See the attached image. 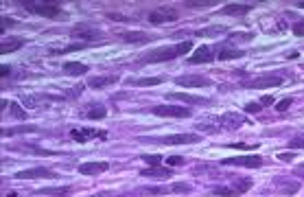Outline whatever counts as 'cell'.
<instances>
[{"mask_svg":"<svg viewBox=\"0 0 304 197\" xmlns=\"http://www.w3.org/2000/svg\"><path fill=\"white\" fill-rule=\"evenodd\" d=\"M169 99L173 101H182V103H190V105H197V103H208V99H202V97H193V94H175V92H171L167 94Z\"/></svg>","mask_w":304,"mask_h":197,"instance_id":"obj_23","label":"cell"},{"mask_svg":"<svg viewBox=\"0 0 304 197\" xmlns=\"http://www.w3.org/2000/svg\"><path fill=\"white\" fill-rule=\"evenodd\" d=\"M289 147H293V149H304V134L293 136V138L289 140Z\"/></svg>","mask_w":304,"mask_h":197,"instance_id":"obj_34","label":"cell"},{"mask_svg":"<svg viewBox=\"0 0 304 197\" xmlns=\"http://www.w3.org/2000/svg\"><path fill=\"white\" fill-rule=\"evenodd\" d=\"M219 33H225L223 27H210V29H202V31H197V35L199 38H212V35H219Z\"/></svg>","mask_w":304,"mask_h":197,"instance_id":"obj_31","label":"cell"},{"mask_svg":"<svg viewBox=\"0 0 304 197\" xmlns=\"http://www.w3.org/2000/svg\"><path fill=\"white\" fill-rule=\"evenodd\" d=\"M50 101H55V97H48V94H22V103H24V108H29V110L44 108V105L50 103Z\"/></svg>","mask_w":304,"mask_h":197,"instance_id":"obj_13","label":"cell"},{"mask_svg":"<svg viewBox=\"0 0 304 197\" xmlns=\"http://www.w3.org/2000/svg\"><path fill=\"white\" fill-rule=\"evenodd\" d=\"M274 182H276V186H278V191H282V193L293 195V193H298V191H300V182H293V180H289V184H284V180H282V177H276Z\"/></svg>","mask_w":304,"mask_h":197,"instance_id":"obj_25","label":"cell"},{"mask_svg":"<svg viewBox=\"0 0 304 197\" xmlns=\"http://www.w3.org/2000/svg\"><path fill=\"white\" fill-rule=\"evenodd\" d=\"M249 11H252V5H245V3H230L221 9V13L225 15H245Z\"/></svg>","mask_w":304,"mask_h":197,"instance_id":"obj_21","label":"cell"},{"mask_svg":"<svg viewBox=\"0 0 304 197\" xmlns=\"http://www.w3.org/2000/svg\"><path fill=\"white\" fill-rule=\"evenodd\" d=\"M278 160H282V162L293 160V153H278Z\"/></svg>","mask_w":304,"mask_h":197,"instance_id":"obj_41","label":"cell"},{"mask_svg":"<svg viewBox=\"0 0 304 197\" xmlns=\"http://www.w3.org/2000/svg\"><path fill=\"white\" fill-rule=\"evenodd\" d=\"M5 197H15V193H9V195H5Z\"/></svg>","mask_w":304,"mask_h":197,"instance_id":"obj_46","label":"cell"},{"mask_svg":"<svg viewBox=\"0 0 304 197\" xmlns=\"http://www.w3.org/2000/svg\"><path fill=\"white\" fill-rule=\"evenodd\" d=\"M180 18V11L173 9V7H155L153 11H149L147 20L151 24H164V22H173Z\"/></svg>","mask_w":304,"mask_h":197,"instance_id":"obj_6","label":"cell"},{"mask_svg":"<svg viewBox=\"0 0 304 197\" xmlns=\"http://www.w3.org/2000/svg\"><path fill=\"white\" fill-rule=\"evenodd\" d=\"M155 116H164V118H188L190 110L184 105H158L153 108Z\"/></svg>","mask_w":304,"mask_h":197,"instance_id":"obj_10","label":"cell"},{"mask_svg":"<svg viewBox=\"0 0 304 197\" xmlns=\"http://www.w3.org/2000/svg\"><path fill=\"white\" fill-rule=\"evenodd\" d=\"M120 38H123L125 42H129V44H145V42L153 40L151 35H147L145 31H127V33H120Z\"/></svg>","mask_w":304,"mask_h":197,"instance_id":"obj_20","label":"cell"},{"mask_svg":"<svg viewBox=\"0 0 304 197\" xmlns=\"http://www.w3.org/2000/svg\"><path fill=\"white\" fill-rule=\"evenodd\" d=\"M293 33H295V35H304V22H298V24H295V27H293Z\"/></svg>","mask_w":304,"mask_h":197,"instance_id":"obj_39","label":"cell"},{"mask_svg":"<svg viewBox=\"0 0 304 197\" xmlns=\"http://www.w3.org/2000/svg\"><path fill=\"white\" fill-rule=\"evenodd\" d=\"M249 188H252V180L241 177V180H234V182L214 186V188H212V195H221V197H239V195H243V193H247Z\"/></svg>","mask_w":304,"mask_h":197,"instance_id":"obj_3","label":"cell"},{"mask_svg":"<svg viewBox=\"0 0 304 197\" xmlns=\"http://www.w3.org/2000/svg\"><path fill=\"white\" fill-rule=\"evenodd\" d=\"M118 81V77L116 75H99V77H90L88 79V85L94 90H99V88H108V85H114Z\"/></svg>","mask_w":304,"mask_h":197,"instance_id":"obj_18","label":"cell"},{"mask_svg":"<svg viewBox=\"0 0 304 197\" xmlns=\"http://www.w3.org/2000/svg\"><path fill=\"white\" fill-rule=\"evenodd\" d=\"M245 123V118L241 114H234V112H225L221 116H210L206 121L197 123V130H206V132H232L237 130L239 125Z\"/></svg>","mask_w":304,"mask_h":197,"instance_id":"obj_1","label":"cell"},{"mask_svg":"<svg viewBox=\"0 0 304 197\" xmlns=\"http://www.w3.org/2000/svg\"><path fill=\"white\" fill-rule=\"evenodd\" d=\"M88 44L81 42V44H70V46H62V48H50L48 53L50 55H66V53H73V50H79V48H85Z\"/></svg>","mask_w":304,"mask_h":197,"instance_id":"obj_29","label":"cell"},{"mask_svg":"<svg viewBox=\"0 0 304 197\" xmlns=\"http://www.w3.org/2000/svg\"><path fill=\"white\" fill-rule=\"evenodd\" d=\"M70 35L73 38H79L81 42H94V40H101L103 38V33L94 27V24H77V27L70 29Z\"/></svg>","mask_w":304,"mask_h":197,"instance_id":"obj_7","label":"cell"},{"mask_svg":"<svg viewBox=\"0 0 304 197\" xmlns=\"http://www.w3.org/2000/svg\"><path fill=\"white\" fill-rule=\"evenodd\" d=\"M274 103V97H263L260 99V105H272Z\"/></svg>","mask_w":304,"mask_h":197,"instance_id":"obj_43","label":"cell"},{"mask_svg":"<svg viewBox=\"0 0 304 197\" xmlns=\"http://www.w3.org/2000/svg\"><path fill=\"white\" fill-rule=\"evenodd\" d=\"M140 175L142 177H153V180H167V177L173 175V171L158 165V167H151V169H140Z\"/></svg>","mask_w":304,"mask_h":197,"instance_id":"obj_17","label":"cell"},{"mask_svg":"<svg viewBox=\"0 0 304 197\" xmlns=\"http://www.w3.org/2000/svg\"><path fill=\"white\" fill-rule=\"evenodd\" d=\"M298 175H304V167H300V169H298Z\"/></svg>","mask_w":304,"mask_h":197,"instance_id":"obj_45","label":"cell"},{"mask_svg":"<svg viewBox=\"0 0 304 197\" xmlns=\"http://www.w3.org/2000/svg\"><path fill=\"white\" fill-rule=\"evenodd\" d=\"M110 169L108 162H85V165H79V173L83 175H99V173H105Z\"/></svg>","mask_w":304,"mask_h":197,"instance_id":"obj_16","label":"cell"},{"mask_svg":"<svg viewBox=\"0 0 304 197\" xmlns=\"http://www.w3.org/2000/svg\"><path fill=\"white\" fill-rule=\"evenodd\" d=\"M27 9L38 15H44V18H57L62 13V7L57 3H29Z\"/></svg>","mask_w":304,"mask_h":197,"instance_id":"obj_9","label":"cell"},{"mask_svg":"<svg viewBox=\"0 0 304 197\" xmlns=\"http://www.w3.org/2000/svg\"><path fill=\"white\" fill-rule=\"evenodd\" d=\"M193 48V42H180L175 46H162V48H155V50H149L147 55L140 57L142 64H158V62H171V59H175L180 55L188 53V50Z\"/></svg>","mask_w":304,"mask_h":197,"instance_id":"obj_2","label":"cell"},{"mask_svg":"<svg viewBox=\"0 0 304 197\" xmlns=\"http://www.w3.org/2000/svg\"><path fill=\"white\" fill-rule=\"evenodd\" d=\"M162 81H164L162 77H142V79H127L125 83L127 85H158Z\"/></svg>","mask_w":304,"mask_h":197,"instance_id":"obj_27","label":"cell"},{"mask_svg":"<svg viewBox=\"0 0 304 197\" xmlns=\"http://www.w3.org/2000/svg\"><path fill=\"white\" fill-rule=\"evenodd\" d=\"M140 142H160V145H190L199 142V134H173L164 138H140Z\"/></svg>","mask_w":304,"mask_h":197,"instance_id":"obj_5","label":"cell"},{"mask_svg":"<svg viewBox=\"0 0 304 197\" xmlns=\"http://www.w3.org/2000/svg\"><path fill=\"white\" fill-rule=\"evenodd\" d=\"M22 46H24V40L22 38H11V40H7V42L0 44V53L7 55V53H13V50L22 48Z\"/></svg>","mask_w":304,"mask_h":197,"instance_id":"obj_24","label":"cell"},{"mask_svg":"<svg viewBox=\"0 0 304 197\" xmlns=\"http://www.w3.org/2000/svg\"><path fill=\"white\" fill-rule=\"evenodd\" d=\"M142 160L147 162V165H153V167H158L160 162H162V156H158V153H155V156H147V153H145V156H142Z\"/></svg>","mask_w":304,"mask_h":197,"instance_id":"obj_35","label":"cell"},{"mask_svg":"<svg viewBox=\"0 0 304 197\" xmlns=\"http://www.w3.org/2000/svg\"><path fill=\"white\" fill-rule=\"evenodd\" d=\"M221 165H228V167H247V169H258V167H263V158H260V156H237V158H228V160H223Z\"/></svg>","mask_w":304,"mask_h":197,"instance_id":"obj_12","label":"cell"},{"mask_svg":"<svg viewBox=\"0 0 304 197\" xmlns=\"http://www.w3.org/2000/svg\"><path fill=\"white\" fill-rule=\"evenodd\" d=\"M0 73H3V77H7L11 70H9V66H3V68H0Z\"/></svg>","mask_w":304,"mask_h":197,"instance_id":"obj_44","label":"cell"},{"mask_svg":"<svg viewBox=\"0 0 304 197\" xmlns=\"http://www.w3.org/2000/svg\"><path fill=\"white\" fill-rule=\"evenodd\" d=\"M110 18H112V20H123V22H127V20H129L127 15H118V13H110Z\"/></svg>","mask_w":304,"mask_h":197,"instance_id":"obj_42","label":"cell"},{"mask_svg":"<svg viewBox=\"0 0 304 197\" xmlns=\"http://www.w3.org/2000/svg\"><path fill=\"white\" fill-rule=\"evenodd\" d=\"M70 138L77 140V142H88V140H94V138L105 140L108 138V132H103V130H90V127H77V130L70 132Z\"/></svg>","mask_w":304,"mask_h":197,"instance_id":"obj_8","label":"cell"},{"mask_svg":"<svg viewBox=\"0 0 304 197\" xmlns=\"http://www.w3.org/2000/svg\"><path fill=\"white\" fill-rule=\"evenodd\" d=\"M214 59V46H199L193 55H190V62L193 64H208Z\"/></svg>","mask_w":304,"mask_h":197,"instance_id":"obj_15","label":"cell"},{"mask_svg":"<svg viewBox=\"0 0 304 197\" xmlns=\"http://www.w3.org/2000/svg\"><path fill=\"white\" fill-rule=\"evenodd\" d=\"M18 151H22V153H35V156H53V151H46V149H38L35 145H18L15 147Z\"/></svg>","mask_w":304,"mask_h":197,"instance_id":"obj_28","label":"cell"},{"mask_svg":"<svg viewBox=\"0 0 304 197\" xmlns=\"http://www.w3.org/2000/svg\"><path fill=\"white\" fill-rule=\"evenodd\" d=\"M83 118H92V121H101V118H105L108 116V110L103 108V105H88L83 110V114H81Z\"/></svg>","mask_w":304,"mask_h":197,"instance_id":"obj_22","label":"cell"},{"mask_svg":"<svg viewBox=\"0 0 304 197\" xmlns=\"http://www.w3.org/2000/svg\"><path fill=\"white\" fill-rule=\"evenodd\" d=\"M214 5H217L214 0H199V3L188 0V3H184V7H188V9H206V7H214Z\"/></svg>","mask_w":304,"mask_h":197,"instance_id":"obj_30","label":"cell"},{"mask_svg":"<svg viewBox=\"0 0 304 197\" xmlns=\"http://www.w3.org/2000/svg\"><path fill=\"white\" fill-rule=\"evenodd\" d=\"M289 105H291V99H284V101H280V103L276 105V110H278V112H284Z\"/></svg>","mask_w":304,"mask_h":197,"instance_id":"obj_37","label":"cell"},{"mask_svg":"<svg viewBox=\"0 0 304 197\" xmlns=\"http://www.w3.org/2000/svg\"><path fill=\"white\" fill-rule=\"evenodd\" d=\"M177 85H184V88H208L212 85V81L204 75H184V77H175Z\"/></svg>","mask_w":304,"mask_h":197,"instance_id":"obj_11","label":"cell"},{"mask_svg":"<svg viewBox=\"0 0 304 197\" xmlns=\"http://www.w3.org/2000/svg\"><path fill=\"white\" fill-rule=\"evenodd\" d=\"M167 165H173V167L184 165V158H180V156H171V158H167Z\"/></svg>","mask_w":304,"mask_h":197,"instance_id":"obj_36","label":"cell"},{"mask_svg":"<svg viewBox=\"0 0 304 197\" xmlns=\"http://www.w3.org/2000/svg\"><path fill=\"white\" fill-rule=\"evenodd\" d=\"M9 108H11V116H13V118H20V121H24V118H27V112H24V110H22L18 103H11Z\"/></svg>","mask_w":304,"mask_h":197,"instance_id":"obj_33","label":"cell"},{"mask_svg":"<svg viewBox=\"0 0 304 197\" xmlns=\"http://www.w3.org/2000/svg\"><path fill=\"white\" fill-rule=\"evenodd\" d=\"M11 27H15V20H11V18H3V29H11Z\"/></svg>","mask_w":304,"mask_h":197,"instance_id":"obj_40","label":"cell"},{"mask_svg":"<svg viewBox=\"0 0 304 197\" xmlns=\"http://www.w3.org/2000/svg\"><path fill=\"white\" fill-rule=\"evenodd\" d=\"M15 177L18 180H35V177H57V175H55V171H50V169L33 167V169H27V171H18Z\"/></svg>","mask_w":304,"mask_h":197,"instance_id":"obj_14","label":"cell"},{"mask_svg":"<svg viewBox=\"0 0 304 197\" xmlns=\"http://www.w3.org/2000/svg\"><path fill=\"white\" fill-rule=\"evenodd\" d=\"M64 73H66V75H73V77L85 75V73H88V66H85V64H79V62H66V64H64Z\"/></svg>","mask_w":304,"mask_h":197,"instance_id":"obj_26","label":"cell"},{"mask_svg":"<svg viewBox=\"0 0 304 197\" xmlns=\"http://www.w3.org/2000/svg\"><path fill=\"white\" fill-rule=\"evenodd\" d=\"M29 132H35V127L31 125H24V127H13V130H5L3 136H15V134H29Z\"/></svg>","mask_w":304,"mask_h":197,"instance_id":"obj_32","label":"cell"},{"mask_svg":"<svg viewBox=\"0 0 304 197\" xmlns=\"http://www.w3.org/2000/svg\"><path fill=\"white\" fill-rule=\"evenodd\" d=\"M282 77L280 75H258L256 79H247V81H243V85L245 88H254V90H265V88H276V85H282Z\"/></svg>","mask_w":304,"mask_h":197,"instance_id":"obj_4","label":"cell"},{"mask_svg":"<svg viewBox=\"0 0 304 197\" xmlns=\"http://www.w3.org/2000/svg\"><path fill=\"white\" fill-rule=\"evenodd\" d=\"M245 53H243L241 48H234V46H219L217 48V59L219 62H228V59H237V57H243Z\"/></svg>","mask_w":304,"mask_h":197,"instance_id":"obj_19","label":"cell"},{"mask_svg":"<svg viewBox=\"0 0 304 197\" xmlns=\"http://www.w3.org/2000/svg\"><path fill=\"white\" fill-rule=\"evenodd\" d=\"M258 110H260V103H247V105H245V112H249V114L258 112Z\"/></svg>","mask_w":304,"mask_h":197,"instance_id":"obj_38","label":"cell"}]
</instances>
